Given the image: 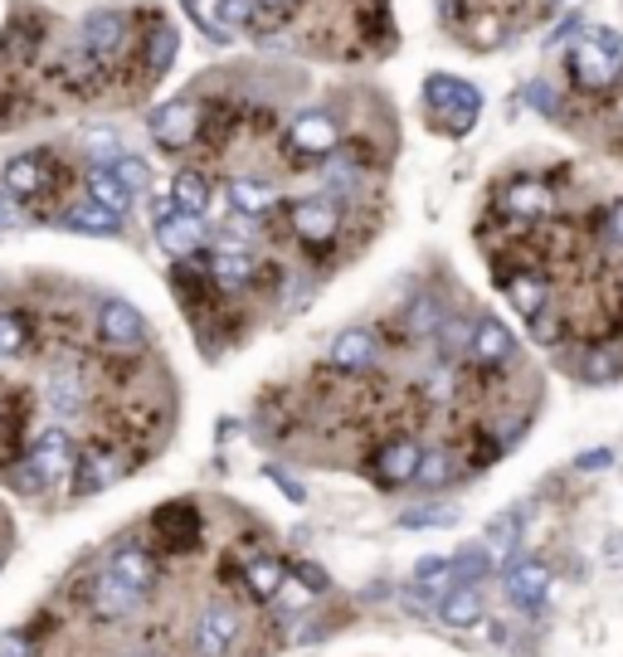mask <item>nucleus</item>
<instances>
[{
	"mask_svg": "<svg viewBox=\"0 0 623 657\" xmlns=\"http://www.w3.org/2000/svg\"><path fill=\"white\" fill-rule=\"evenodd\" d=\"M570 74L575 83L599 93V88H614L623 74V44L609 30H585L580 40L570 44Z\"/></svg>",
	"mask_w": 623,
	"mask_h": 657,
	"instance_id": "obj_1",
	"label": "nucleus"
},
{
	"mask_svg": "<svg viewBox=\"0 0 623 657\" xmlns=\"http://www.w3.org/2000/svg\"><path fill=\"white\" fill-rule=\"evenodd\" d=\"M424 103L429 112L448 118V132H468L482 112V93L468 83V78H453V74H429L424 83Z\"/></svg>",
	"mask_w": 623,
	"mask_h": 657,
	"instance_id": "obj_2",
	"label": "nucleus"
},
{
	"mask_svg": "<svg viewBox=\"0 0 623 657\" xmlns=\"http://www.w3.org/2000/svg\"><path fill=\"white\" fill-rule=\"evenodd\" d=\"M288 220H292V234H298L302 244H312V248H326L336 234H342V210H336L332 196H302V200H292Z\"/></svg>",
	"mask_w": 623,
	"mask_h": 657,
	"instance_id": "obj_3",
	"label": "nucleus"
},
{
	"mask_svg": "<svg viewBox=\"0 0 623 657\" xmlns=\"http://www.w3.org/2000/svg\"><path fill=\"white\" fill-rule=\"evenodd\" d=\"M30 468L40 472V482H44V487L59 482V478H74L78 458H74V438H69V428H59V424L40 428L35 448H30Z\"/></svg>",
	"mask_w": 623,
	"mask_h": 657,
	"instance_id": "obj_4",
	"label": "nucleus"
},
{
	"mask_svg": "<svg viewBox=\"0 0 623 657\" xmlns=\"http://www.w3.org/2000/svg\"><path fill=\"white\" fill-rule=\"evenodd\" d=\"M336 142H342V127H336L332 112H302V118H292V132H288V152L298 156H332Z\"/></svg>",
	"mask_w": 623,
	"mask_h": 657,
	"instance_id": "obj_5",
	"label": "nucleus"
},
{
	"mask_svg": "<svg viewBox=\"0 0 623 657\" xmlns=\"http://www.w3.org/2000/svg\"><path fill=\"white\" fill-rule=\"evenodd\" d=\"M196 132H200V108L190 103V98H176V103L156 108V118H152V137L162 142V146L180 152V146L196 142Z\"/></svg>",
	"mask_w": 623,
	"mask_h": 657,
	"instance_id": "obj_6",
	"label": "nucleus"
},
{
	"mask_svg": "<svg viewBox=\"0 0 623 657\" xmlns=\"http://www.w3.org/2000/svg\"><path fill=\"white\" fill-rule=\"evenodd\" d=\"M507 599H512L516 609H526V614L546 609V599H550V575H546V565L516 560L512 570H507Z\"/></svg>",
	"mask_w": 623,
	"mask_h": 657,
	"instance_id": "obj_7",
	"label": "nucleus"
},
{
	"mask_svg": "<svg viewBox=\"0 0 623 657\" xmlns=\"http://www.w3.org/2000/svg\"><path fill=\"white\" fill-rule=\"evenodd\" d=\"M468 356L478 360V366H507V360L516 356V336L507 332V322H497V316H478V322H472Z\"/></svg>",
	"mask_w": 623,
	"mask_h": 657,
	"instance_id": "obj_8",
	"label": "nucleus"
},
{
	"mask_svg": "<svg viewBox=\"0 0 623 657\" xmlns=\"http://www.w3.org/2000/svg\"><path fill=\"white\" fill-rule=\"evenodd\" d=\"M78 40H84V49L93 54V59H112V54L127 44V15H118V10H93V15L84 20V30H78Z\"/></svg>",
	"mask_w": 623,
	"mask_h": 657,
	"instance_id": "obj_9",
	"label": "nucleus"
},
{
	"mask_svg": "<svg viewBox=\"0 0 623 657\" xmlns=\"http://www.w3.org/2000/svg\"><path fill=\"white\" fill-rule=\"evenodd\" d=\"M380 360V342L370 326H351L332 342V366L346 370V376H360V370H370Z\"/></svg>",
	"mask_w": 623,
	"mask_h": 657,
	"instance_id": "obj_10",
	"label": "nucleus"
},
{
	"mask_svg": "<svg viewBox=\"0 0 623 657\" xmlns=\"http://www.w3.org/2000/svg\"><path fill=\"white\" fill-rule=\"evenodd\" d=\"M419 463H424V448L414 444V438H394V444H385L376 453V472L385 487H404L419 478Z\"/></svg>",
	"mask_w": 623,
	"mask_h": 657,
	"instance_id": "obj_11",
	"label": "nucleus"
},
{
	"mask_svg": "<svg viewBox=\"0 0 623 657\" xmlns=\"http://www.w3.org/2000/svg\"><path fill=\"white\" fill-rule=\"evenodd\" d=\"M98 332H103L108 346H137L146 336V322H142V312L132 308V302H103V312H98Z\"/></svg>",
	"mask_w": 623,
	"mask_h": 657,
	"instance_id": "obj_12",
	"label": "nucleus"
},
{
	"mask_svg": "<svg viewBox=\"0 0 623 657\" xmlns=\"http://www.w3.org/2000/svg\"><path fill=\"white\" fill-rule=\"evenodd\" d=\"M234 633H240V619H234V609H205L196 623V653L200 657H224L234 643Z\"/></svg>",
	"mask_w": 623,
	"mask_h": 657,
	"instance_id": "obj_13",
	"label": "nucleus"
},
{
	"mask_svg": "<svg viewBox=\"0 0 623 657\" xmlns=\"http://www.w3.org/2000/svg\"><path fill=\"white\" fill-rule=\"evenodd\" d=\"M156 244H162L171 258H190L200 244H205V224H200L196 214H180V210H176L171 220L156 224Z\"/></svg>",
	"mask_w": 623,
	"mask_h": 657,
	"instance_id": "obj_14",
	"label": "nucleus"
},
{
	"mask_svg": "<svg viewBox=\"0 0 623 657\" xmlns=\"http://www.w3.org/2000/svg\"><path fill=\"white\" fill-rule=\"evenodd\" d=\"M142 604V589H132V584H122L118 575H98V584H93V614L98 619H127L132 609Z\"/></svg>",
	"mask_w": 623,
	"mask_h": 657,
	"instance_id": "obj_15",
	"label": "nucleus"
},
{
	"mask_svg": "<svg viewBox=\"0 0 623 657\" xmlns=\"http://www.w3.org/2000/svg\"><path fill=\"white\" fill-rule=\"evenodd\" d=\"M254 274H258V268H254V258H248L244 248L224 244V248H214V254H210V282H214V288H230V292L234 288H248Z\"/></svg>",
	"mask_w": 623,
	"mask_h": 657,
	"instance_id": "obj_16",
	"label": "nucleus"
},
{
	"mask_svg": "<svg viewBox=\"0 0 623 657\" xmlns=\"http://www.w3.org/2000/svg\"><path fill=\"white\" fill-rule=\"evenodd\" d=\"M502 292H507V302H512V308L526 316V322L550 308V292H546V278H541V274H512V278H502Z\"/></svg>",
	"mask_w": 623,
	"mask_h": 657,
	"instance_id": "obj_17",
	"label": "nucleus"
},
{
	"mask_svg": "<svg viewBox=\"0 0 623 657\" xmlns=\"http://www.w3.org/2000/svg\"><path fill=\"white\" fill-rule=\"evenodd\" d=\"M224 196H230V205L240 210V214H248V220H258V214L278 210V190L268 186V180H254V176H234Z\"/></svg>",
	"mask_w": 623,
	"mask_h": 657,
	"instance_id": "obj_18",
	"label": "nucleus"
},
{
	"mask_svg": "<svg viewBox=\"0 0 623 657\" xmlns=\"http://www.w3.org/2000/svg\"><path fill=\"white\" fill-rule=\"evenodd\" d=\"M438 619L448 623V628H472V623H482V594L478 584H453L444 599H438Z\"/></svg>",
	"mask_w": 623,
	"mask_h": 657,
	"instance_id": "obj_19",
	"label": "nucleus"
},
{
	"mask_svg": "<svg viewBox=\"0 0 623 657\" xmlns=\"http://www.w3.org/2000/svg\"><path fill=\"white\" fill-rule=\"evenodd\" d=\"M502 210L516 214V220H541V214L555 210V196L541 186V180H516V186L502 196Z\"/></svg>",
	"mask_w": 623,
	"mask_h": 657,
	"instance_id": "obj_20",
	"label": "nucleus"
},
{
	"mask_svg": "<svg viewBox=\"0 0 623 657\" xmlns=\"http://www.w3.org/2000/svg\"><path fill=\"white\" fill-rule=\"evenodd\" d=\"M108 575H118L122 584H132V589H152L156 580V560L146 555L142 546H122V550H112V560H108Z\"/></svg>",
	"mask_w": 623,
	"mask_h": 657,
	"instance_id": "obj_21",
	"label": "nucleus"
},
{
	"mask_svg": "<svg viewBox=\"0 0 623 657\" xmlns=\"http://www.w3.org/2000/svg\"><path fill=\"white\" fill-rule=\"evenodd\" d=\"M156 531L166 536V546L171 550H190L196 546V536H200V512L196 506H186V502H176V506H166V512L156 516Z\"/></svg>",
	"mask_w": 623,
	"mask_h": 657,
	"instance_id": "obj_22",
	"label": "nucleus"
},
{
	"mask_svg": "<svg viewBox=\"0 0 623 657\" xmlns=\"http://www.w3.org/2000/svg\"><path fill=\"white\" fill-rule=\"evenodd\" d=\"M118 478H122V463L118 458H108V453H88V458L74 468V492L78 497H93V492H103V487H112Z\"/></svg>",
	"mask_w": 623,
	"mask_h": 657,
	"instance_id": "obj_23",
	"label": "nucleus"
},
{
	"mask_svg": "<svg viewBox=\"0 0 623 657\" xmlns=\"http://www.w3.org/2000/svg\"><path fill=\"white\" fill-rule=\"evenodd\" d=\"M88 200H93V205H103V210H112L122 220L127 205H132V190L122 186L118 176H112V166H93V171H88Z\"/></svg>",
	"mask_w": 623,
	"mask_h": 657,
	"instance_id": "obj_24",
	"label": "nucleus"
},
{
	"mask_svg": "<svg viewBox=\"0 0 623 657\" xmlns=\"http://www.w3.org/2000/svg\"><path fill=\"white\" fill-rule=\"evenodd\" d=\"M49 404H54V414L59 419H74V414H84V404H88V385L74 376V370H54L49 376Z\"/></svg>",
	"mask_w": 623,
	"mask_h": 657,
	"instance_id": "obj_25",
	"label": "nucleus"
},
{
	"mask_svg": "<svg viewBox=\"0 0 623 657\" xmlns=\"http://www.w3.org/2000/svg\"><path fill=\"white\" fill-rule=\"evenodd\" d=\"M5 190H10L15 200L40 196V190H44V166H40V156H10V162H5Z\"/></svg>",
	"mask_w": 623,
	"mask_h": 657,
	"instance_id": "obj_26",
	"label": "nucleus"
},
{
	"mask_svg": "<svg viewBox=\"0 0 623 657\" xmlns=\"http://www.w3.org/2000/svg\"><path fill=\"white\" fill-rule=\"evenodd\" d=\"M623 376V346H594V350H585V360H580V380L585 385H609V380H619Z\"/></svg>",
	"mask_w": 623,
	"mask_h": 657,
	"instance_id": "obj_27",
	"label": "nucleus"
},
{
	"mask_svg": "<svg viewBox=\"0 0 623 657\" xmlns=\"http://www.w3.org/2000/svg\"><path fill=\"white\" fill-rule=\"evenodd\" d=\"M171 200H176L180 214H196V220H200V214L210 210V180L200 171H180L176 186H171Z\"/></svg>",
	"mask_w": 623,
	"mask_h": 657,
	"instance_id": "obj_28",
	"label": "nucleus"
},
{
	"mask_svg": "<svg viewBox=\"0 0 623 657\" xmlns=\"http://www.w3.org/2000/svg\"><path fill=\"white\" fill-rule=\"evenodd\" d=\"M64 224L69 230H84V234H118V214L103 210V205H93V200H78L74 210H64Z\"/></svg>",
	"mask_w": 623,
	"mask_h": 657,
	"instance_id": "obj_29",
	"label": "nucleus"
},
{
	"mask_svg": "<svg viewBox=\"0 0 623 657\" xmlns=\"http://www.w3.org/2000/svg\"><path fill=\"white\" fill-rule=\"evenodd\" d=\"M244 580H248V589H254V599H278V589H282V580H288V570H282L278 560H254L244 570Z\"/></svg>",
	"mask_w": 623,
	"mask_h": 657,
	"instance_id": "obj_30",
	"label": "nucleus"
},
{
	"mask_svg": "<svg viewBox=\"0 0 623 657\" xmlns=\"http://www.w3.org/2000/svg\"><path fill=\"white\" fill-rule=\"evenodd\" d=\"M487 570H492L487 546H463L458 555H453V575H458V584H482Z\"/></svg>",
	"mask_w": 623,
	"mask_h": 657,
	"instance_id": "obj_31",
	"label": "nucleus"
},
{
	"mask_svg": "<svg viewBox=\"0 0 623 657\" xmlns=\"http://www.w3.org/2000/svg\"><path fill=\"white\" fill-rule=\"evenodd\" d=\"M453 478H458V463H453V453L434 448V453H424V463H419V478H414V482H424V487H448Z\"/></svg>",
	"mask_w": 623,
	"mask_h": 657,
	"instance_id": "obj_32",
	"label": "nucleus"
},
{
	"mask_svg": "<svg viewBox=\"0 0 623 657\" xmlns=\"http://www.w3.org/2000/svg\"><path fill=\"white\" fill-rule=\"evenodd\" d=\"M214 15H220L224 30H244V25H254L258 0H214Z\"/></svg>",
	"mask_w": 623,
	"mask_h": 657,
	"instance_id": "obj_33",
	"label": "nucleus"
},
{
	"mask_svg": "<svg viewBox=\"0 0 623 657\" xmlns=\"http://www.w3.org/2000/svg\"><path fill=\"white\" fill-rule=\"evenodd\" d=\"M444 322H448V312L438 308V302H414V312H410V332L414 336H438L444 332Z\"/></svg>",
	"mask_w": 623,
	"mask_h": 657,
	"instance_id": "obj_34",
	"label": "nucleus"
},
{
	"mask_svg": "<svg viewBox=\"0 0 623 657\" xmlns=\"http://www.w3.org/2000/svg\"><path fill=\"white\" fill-rule=\"evenodd\" d=\"M171 59H176V30H156L152 35V49H146V69L152 74H166L171 69Z\"/></svg>",
	"mask_w": 623,
	"mask_h": 657,
	"instance_id": "obj_35",
	"label": "nucleus"
},
{
	"mask_svg": "<svg viewBox=\"0 0 623 657\" xmlns=\"http://www.w3.org/2000/svg\"><path fill=\"white\" fill-rule=\"evenodd\" d=\"M30 346V332L15 312H0V356H20Z\"/></svg>",
	"mask_w": 623,
	"mask_h": 657,
	"instance_id": "obj_36",
	"label": "nucleus"
},
{
	"mask_svg": "<svg viewBox=\"0 0 623 657\" xmlns=\"http://www.w3.org/2000/svg\"><path fill=\"white\" fill-rule=\"evenodd\" d=\"M112 176H118L132 196L152 186V171H146V162H137V156H118V162H112Z\"/></svg>",
	"mask_w": 623,
	"mask_h": 657,
	"instance_id": "obj_37",
	"label": "nucleus"
},
{
	"mask_svg": "<svg viewBox=\"0 0 623 657\" xmlns=\"http://www.w3.org/2000/svg\"><path fill=\"white\" fill-rule=\"evenodd\" d=\"M531 336H536L541 346H555V342L565 336V316L555 312V308H546L541 316H531Z\"/></svg>",
	"mask_w": 623,
	"mask_h": 657,
	"instance_id": "obj_38",
	"label": "nucleus"
},
{
	"mask_svg": "<svg viewBox=\"0 0 623 657\" xmlns=\"http://www.w3.org/2000/svg\"><path fill=\"white\" fill-rule=\"evenodd\" d=\"M453 521H458V512H453V506H419V512H404L400 516V526H453Z\"/></svg>",
	"mask_w": 623,
	"mask_h": 657,
	"instance_id": "obj_39",
	"label": "nucleus"
},
{
	"mask_svg": "<svg viewBox=\"0 0 623 657\" xmlns=\"http://www.w3.org/2000/svg\"><path fill=\"white\" fill-rule=\"evenodd\" d=\"M186 10H190V20H200V25H205V35H214V40L230 35V30L220 25V15H214V0H186Z\"/></svg>",
	"mask_w": 623,
	"mask_h": 657,
	"instance_id": "obj_40",
	"label": "nucleus"
},
{
	"mask_svg": "<svg viewBox=\"0 0 623 657\" xmlns=\"http://www.w3.org/2000/svg\"><path fill=\"white\" fill-rule=\"evenodd\" d=\"M326 180H332V186H360V171H356V166H351V156H326Z\"/></svg>",
	"mask_w": 623,
	"mask_h": 657,
	"instance_id": "obj_41",
	"label": "nucleus"
},
{
	"mask_svg": "<svg viewBox=\"0 0 623 657\" xmlns=\"http://www.w3.org/2000/svg\"><path fill=\"white\" fill-rule=\"evenodd\" d=\"M516 536H521V516H492V526H487L492 546H516Z\"/></svg>",
	"mask_w": 623,
	"mask_h": 657,
	"instance_id": "obj_42",
	"label": "nucleus"
},
{
	"mask_svg": "<svg viewBox=\"0 0 623 657\" xmlns=\"http://www.w3.org/2000/svg\"><path fill=\"white\" fill-rule=\"evenodd\" d=\"M468 342H472V326L463 322V316H448V322H444V346H448V356L468 350Z\"/></svg>",
	"mask_w": 623,
	"mask_h": 657,
	"instance_id": "obj_43",
	"label": "nucleus"
},
{
	"mask_svg": "<svg viewBox=\"0 0 623 657\" xmlns=\"http://www.w3.org/2000/svg\"><path fill=\"white\" fill-rule=\"evenodd\" d=\"M526 103L536 108V112H555V108H560V98H555V88H550V83H541V78H536V83L526 88Z\"/></svg>",
	"mask_w": 623,
	"mask_h": 657,
	"instance_id": "obj_44",
	"label": "nucleus"
},
{
	"mask_svg": "<svg viewBox=\"0 0 623 657\" xmlns=\"http://www.w3.org/2000/svg\"><path fill=\"white\" fill-rule=\"evenodd\" d=\"M0 657H35V648H30V638L25 633H0Z\"/></svg>",
	"mask_w": 623,
	"mask_h": 657,
	"instance_id": "obj_45",
	"label": "nucleus"
},
{
	"mask_svg": "<svg viewBox=\"0 0 623 657\" xmlns=\"http://www.w3.org/2000/svg\"><path fill=\"white\" fill-rule=\"evenodd\" d=\"M604 244L614 248V254H623V205L609 210V220H604Z\"/></svg>",
	"mask_w": 623,
	"mask_h": 657,
	"instance_id": "obj_46",
	"label": "nucleus"
},
{
	"mask_svg": "<svg viewBox=\"0 0 623 657\" xmlns=\"http://www.w3.org/2000/svg\"><path fill=\"white\" fill-rule=\"evenodd\" d=\"M292 5H298V0H258V15H254V20H264V25H278V20L288 15Z\"/></svg>",
	"mask_w": 623,
	"mask_h": 657,
	"instance_id": "obj_47",
	"label": "nucleus"
},
{
	"mask_svg": "<svg viewBox=\"0 0 623 657\" xmlns=\"http://www.w3.org/2000/svg\"><path fill=\"white\" fill-rule=\"evenodd\" d=\"M10 224H20V205H15V196L0 186V230H10Z\"/></svg>",
	"mask_w": 623,
	"mask_h": 657,
	"instance_id": "obj_48",
	"label": "nucleus"
},
{
	"mask_svg": "<svg viewBox=\"0 0 623 657\" xmlns=\"http://www.w3.org/2000/svg\"><path fill=\"white\" fill-rule=\"evenodd\" d=\"M609 458H614V453H609V448H589V453H580V463H575V468L599 472V468H609Z\"/></svg>",
	"mask_w": 623,
	"mask_h": 657,
	"instance_id": "obj_49",
	"label": "nucleus"
},
{
	"mask_svg": "<svg viewBox=\"0 0 623 657\" xmlns=\"http://www.w3.org/2000/svg\"><path fill=\"white\" fill-rule=\"evenodd\" d=\"M604 560L614 565V570H619V565H623V531H614V536L604 541Z\"/></svg>",
	"mask_w": 623,
	"mask_h": 657,
	"instance_id": "obj_50",
	"label": "nucleus"
},
{
	"mask_svg": "<svg viewBox=\"0 0 623 657\" xmlns=\"http://www.w3.org/2000/svg\"><path fill=\"white\" fill-rule=\"evenodd\" d=\"M132 657H162V653H132Z\"/></svg>",
	"mask_w": 623,
	"mask_h": 657,
	"instance_id": "obj_51",
	"label": "nucleus"
},
{
	"mask_svg": "<svg viewBox=\"0 0 623 657\" xmlns=\"http://www.w3.org/2000/svg\"><path fill=\"white\" fill-rule=\"evenodd\" d=\"M546 5H565V0H546Z\"/></svg>",
	"mask_w": 623,
	"mask_h": 657,
	"instance_id": "obj_52",
	"label": "nucleus"
}]
</instances>
